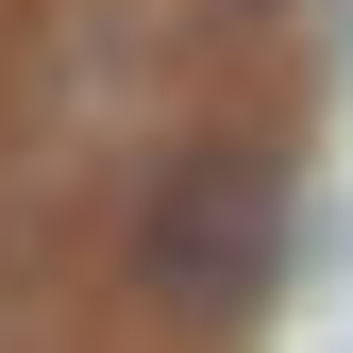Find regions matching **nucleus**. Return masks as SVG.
Instances as JSON below:
<instances>
[{"label": "nucleus", "instance_id": "1", "mask_svg": "<svg viewBox=\"0 0 353 353\" xmlns=\"http://www.w3.org/2000/svg\"><path fill=\"white\" fill-rule=\"evenodd\" d=\"M270 236H286V185H270V152H185L152 185L135 219V286L168 303V320H252V286H270Z\"/></svg>", "mask_w": 353, "mask_h": 353}]
</instances>
